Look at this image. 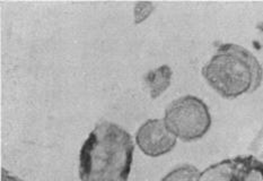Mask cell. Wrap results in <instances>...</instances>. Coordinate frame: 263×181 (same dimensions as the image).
<instances>
[{"mask_svg":"<svg viewBox=\"0 0 263 181\" xmlns=\"http://www.w3.org/2000/svg\"><path fill=\"white\" fill-rule=\"evenodd\" d=\"M200 172L192 164H181L165 174L161 181H199Z\"/></svg>","mask_w":263,"mask_h":181,"instance_id":"52a82bcc","label":"cell"},{"mask_svg":"<svg viewBox=\"0 0 263 181\" xmlns=\"http://www.w3.org/2000/svg\"><path fill=\"white\" fill-rule=\"evenodd\" d=\"M135 143L119 124L101 121L85 139L79 152L81 181H129Z\"/></svg>","mask_w":263,"mask_h":181,"instance_id":"6da1fadb","label":"cell"},{"mask_svg":"<svg viewBox=\"0 0 263 181\" xmlns=\"http://www.w3.org/2000/svg\"><path fill=\"white\" fill-rule=\"evenodd\" d=\"M136 145L149 157H161L172 152L177 138L167 129L163 119H147L136 133Z\"/></svg>","mask_w":263,"mask_h":181,"instance_id":"5b68a950","label":"cell"},{"mask_svg":"<svg viewBox=\"0 0 263 181\" xmlns=\"http://www.w3.org/2000/svg\"><path fill=\"white\" fill-rule=\"evenodd\" d=\"M173 70L168 65H161L147 73L145 82L153 100L162 96L172 84Z\"/></svg>","mask_w":263,"mask_h":181,"instance_id":"8992f818","label":"cell"},{"mask_svg":"<svg viewBox=\"0 0 263 181\" xmlns=\"http://www.w3.org/2000/svg\"><path fill=\"white\" fill-rule=\"evenodd\" d=\"M163 120L177 140L191 143L203 138L211 128L209 106L196 95H183L166 106Z\"/></svg>","mask_w":263,"mask_h":181,"instance_id":"3957f363","label":"cell"},{"mask_svg":"<svg viewBox=\"0 0 263 181\" xmlns=\"http://www.w3.org/2000/svg\"><path fill=\"white\" fill-rule=\"evenodd\" d=\"M154 10H155V5H154V3H151V2L137 3L134 9L135 24L139 25L141 23L147 21L148 17L153 14Z\"/></svg>","mask_w":263,"mask_h":181,"instance_id":"ba28073f","label":"cell"},{"mask_svg":"<svg viewBox=\"0 0 263 181\" xmlns=\"http://www.w3.org/2000/svg\"><path fill=\"white\" fill-rule=\"evenodd\" d=\"M2 181H24V180L18 178V177H16V175H14V174H11L5 168H3L2 169Z\"/></svg>","mask_w":263,"mask_h":181,"instance_id":"9c48e42d","label":"cell"},{"mask_svg":"<svg viewBox=\"0 0 263 181\" xmlns=\"http://www.w3.org/2000/svg\"><path fill=\"white\" fill-rule=\"evenodd\" d=\"M201 75L221 98L234 100L261 86L263 67L249 49L236 43H224L205 62Z\"/></svg>","mask_w":263,"mask_h":181,"instance_id":"7a4b0ae2","label":"cell"},{"mask_svg":"<svg viewBox=\"0 0 263 181\" xmlns=\"http://www.w3.org/2000/svg\"><path fill=\"white\" fill-rule=\"evenodd\" d=\"M199 181H263V161L254 155L224 158L202 170Z\"/></svg>","mask_w":263,"mask_h":181,"instance_id":"277c9868","label":"cell"}]
</instances>
